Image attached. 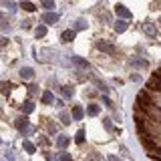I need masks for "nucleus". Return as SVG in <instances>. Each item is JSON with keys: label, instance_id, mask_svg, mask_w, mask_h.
Segmentation results:
<instances>
[{"label": "nucleus", "instance_id": "f257e3e1", "mask_svg": "<svg viewBox=\"0 0 161 161\" xmlns=\"http://www.w3.org/2000/svg\"><path fill=\"white\" fill-rule=\"evenodd\" d=\"M115 14L119 16V18L127 20V22H131V18H133V14H131V10H129V8H125V6H123V4H117V6H115Z\"/></svg>", "mask_w": 161, "mask_h": 161}, {"label": "nucleus", "instance_id": "f03ea898", "mask_svg": "<svg viewBox=\"0 0 161 161\" xmlns=\"http://www.w3.org/2000/svg\"><path fill=\"white\" fill-rule=\"evenodd\" d=\"M129 67H133V69H147V67H149V61H147V58H141V57H133L129 61Z\"/></svg>", "mask_w": 161, "mask_h": 161}, {"label": "nucleus", "instance_id": "7ed1b4c3", "mask_svg": "<svg viewBox=\"0 0 161 161\" xmlns=\"http://www.w3.org/2000/svg\"><path fill=\"white\" fill-rule=\"evenodd\" d=\"M97 48L103 50V53H107V54L115 53V44H111V42H107V40H97Z\"/></svg>", "mask_w": 161, "mask_h": 161}, {"label": "nucleus", "instance_id": "20e7f679", "mask_svg": "<svg viewBox=\"0 0 161 161\" xmlns=\"http://www.w3.org/2000/svg\"><path fill=\"white\" fill-rule=\"evenodd\" d=\"M57 20H58V14L53 12V10H46L44 14H42V22H44V24H54Z\"/></svg>", "mask_w": 161, "mask_h": 161}, {"label": "nucleus", "instance_id": "39448f33", "mask_svg": "<svg viewBox=\"0 0 161 161\" xmlns=\"http://www.w3.org/2000/svg\"><path fill=\"white\" fill-rule=\"evenodd\" d=\"M14 125H16V129H18L20 133H26V129L30 127V125H28V119H26V117H18Z\"/></svg>", "mask_w": 161, "mask_h": 161}, {"label": "nucleus", "instance_id": "423d86ee", "mask_svg": "<svg viewBox=\"0 0 161 161\" xmlns=\"http://www.w3.org/2000/svg\"><path fill=\"white\" fill-rule=\"evenodd\" d=\"M143 30L147 32V36H151V39H155V36H157V28H155V24L153 22H149V20H147L145 24H143Z\"/></svg>", "mask_w": 161, "mask_h": 161}, {"label": "nucleus", "instance_id": "0eeeda50", "mask_svg": "<svg viewBox=\"0 0 161 161\" xmlns=\"http://www.w3.org/2000/svg\"><path fill=\"white\" fill-rule=\"evenodd\" d=\"M69 143H71V139L67 137V135H58L57 137V147H61V149H65Z\"/></svg>", "mask_w": 161, "mask_h": 161}, {"label": "nucleus", "instance_id": "6e6552de", "mask_svg": "<svg viewBox=\"0 0 161 161\" xmlns=\"http://www.w3.org/2000/svg\"><path fill=\"white\" fill-rule=\"evenodd\" d=\"M99 113H101V109H99V105H97V103H91V105L87 107V115H91V117H97Z\"/></svg>", "mask_w": 161, "mask_h": 161}, {"label": "nucleus", "instance_id": "1a4fd4ad", "mask_svg": "<svg viewBox=\"0 0 161 161\" xmlns=\"http://www.w3.org/2000/svg\"><path fill=\"white\" fill-rule=\"evenodd\" d=\"M20 77L22 79H32L34 77V71H32L30 67H22V69H20Z\"/></svg>", "mask_w": 161, "mask_h": 161}, {"label": "nucleus", "instance_id": "9d476101", "mask_svg": "<svg viewBox=\"0 0 161 161\" xmlns=\"http://www.w3.org/2000/svg\"><path fill=\"white\" fill-rule=\"evenodd\" d=\"M71 117H73L75 121H80V119L85 117V109H83V107H75V109H73V115H71Z\"/></svg>", "mask_w": 161, "mask_h": 161}, {"label": "nucleus", "instance_id": "9b49d317", "mask_svg": "<svg viewBox=\"0 0 161 161\" xmlns=\"http://www.w3.org/2000/svg\"><path fill=\"white\" fill-rule=\"evenodd\" d=\"M42 103H44V105H53L54 103V95L50 91H44V93H42Z\"/></svg>", "mask_w": 161, "mask_h": 161}, {"label": "nucleus", "instance_id": "f8f14e48", "mask_svg": "<svg viewBox=\"0 0 161 161\" xmlns=\"http://www.w3.org/2000/svg\"><path fill=\"white\" fill-rule=\"evenodd\" d=\"M61 40L62 42H71V40H75V30H65L61 34Z\"/></svg>", "mask_w": 161, "mask_h": 161}, {"label": "nucleus", "instance_id": "ddd939ff", "mask_svg": "<svg viewBox=\"0 0 161 161\" xmlns=\"http://www.w3.org/2000/svg\"><path fill=\"white\" fill-rule=\"evenodd\" d=\"M113 26H115V30H117V32H125L127 28H129V24H127L125 20H117V22L113 24Z\"/></svg>", "mask_w": 161, "mask_h": 161}, {"label": "nucleus", "instance_id": "4468645a", "mask_svg": "<svg viewBox=\"0 0 161 161\" xmlns=\"http://www.w3.org/2000/svg\"><path fill=\"white\" fill-rule=\"evenodd\" d=\"M147 87H149V89H157V91H161V83H159V77H157V75H155V77L151 79L149 83H147Z\"/></svg>", "mask_w": 161, "mask_h": 161}, {"label": "nucleus", "instance_id": "2eb2a0df", "mask_svg": "<svg viewBox=\"0 0 161 161\" xmlns=\"http://www.w3.org/2000/svg\"><path fill=\"white\" fill-rule=\"evenodd\" d=\"M22 111H24V115H30V113L34 111V103H32V101H26V103L22 105Z\"/></svg>", "mask_w": 161, "mask_h": 161}, {"label": "nucleus", "instance_id": "dca6fc26", "mask_svg": "<svg viewBox=\"0 0 161 161\" xmlns=\"http://www.w3.org/2000/svg\"><path fill=\"white\" fill-rule=\"evenodd\" d=\"M87 26H89V22L83 20V18H79L77 22H75V28H77V30H87Z\"/></svg>", "mask_w": 161, "mask_h": 161}, {"label": "nucleus", "instance_id": "f3484780", "mask_svg": "<svg viewBox=\"0 0 161 161\" xmlns=\"http://www.w3.org/2000/svg\"><path fill=\"white\" fill-rule=\"evenodd\" d=\"M73 61L77 62V65L80 67V69H89V61H87V58H80V57H75Z\"/></svg>", "mask_w": 161, "mask_h": 161}, {"label": "nucleus", "instance_id": "a211bd4d", "mask_svg": "<svg viewBox=\"0 0 161 161\" xmlns=\"http://www.w3.org/2000/svg\"><path fill=\"white\" fill-rule=\"evenodd\" d=\"M44 34H46V26H44V24H42V26H36V28H34V36H36V39H42Z\"/></svg>", "mask_w": 161, "mask_h": 161}, {"label": "nucleus", "instance_id": "6ab92c4d", "mask_svg": "<svg viewBox=\"0 0 161 161\" xmlns=\"http://www.w3.org/2000/svg\"><path fill=\"white\" fill-rule=\"evenodd\" d=\"M20 8H22V10H26V12H34V4H32V2H26V0H24V2L22 4H20Z\"/></svg>", "mask_w": 161, "mask_h": 161}, {"label": "nucleus", "instance_id": "aec40b11", "mask_svg": "<svg viewBox=\"0 0 161 161\" xmlns=\"http://www.w3.org/2000/svg\"><path fill=\"white\" fill-rule=\"evenodd\" d=\"M61 93L65 95V99H71L73 97V87H61Z\"/></svg>", "mask_w": 161, "mask_h": 161}, {"label": "nucleus", "instance_id": "412c9836", "mask_svg": "<svg viewBox=\"0 0 161 161\" xmlns=\"http://www.w3.org/2000/svg\"><path fill=\"white\" fill-rule=\"evenodd\" d=\"M0 4H2V6H6L8 10H16V4L12 2V0H0Z\"/></svg>", "mask_w": 161, "mask_h": 161}, {"label": "nucleus", "instance_id": "4be33fe9", "mask_svg": "<svg viewBox=\"0 0 161 161\" xmlns=\"http://www.w3.org/2000/svg\"><path fill=\"white\" fill-rule=\"evenodd\" d=\"M24 151H26V153H34L36 151V147L32 145V141H24Z\"/></svg>", "mask_w": 161, "mask_h": 161}, {"label": "nucleus", "instance_id": "5701e85b", "mask_svg": "<svg viewBox=\"0 0 161 161\" xmlns=\"http://www.w3.org/2000/svg\"><path fill=\"white\" fill-rule=\"evenodd\" d=\"M75 141H77L79 145H80V143H85V129H79V133H77V137H75Z\"/></svg>", "mask_w": 161, "mask_h": 161}, {"label": "nucleus", "instance_id": "b1692460", "mask_svg": "<svg viewBox=\"0 0 161 161\" xmlns=\"http://www.w3.org/2000/svg\"><path fill=\"white\" fill-rule=\"evenodd\" d=\"M6 159H8V161H16V157H14V151H12V147H6Z\"/></svg>", "mask_w": 161, "mask_h": 161}, {"label": "nucleus", "instance_id": "393cba45", "mask_svg": "<svg viewBox=\"0 0 161 161\" xmlns=\"http://www.w3.org/2000/svg\"><path fill=\"white\" fill-rule=\"evenodd\" d=\"M42 6H44L46 10H53V8H54V0H42Z\"/></svg>", "mask_w": 161, "mask_h": 161}, {"label": "nucleus", "instance_id": "a878e982", "mask_svg": "<svg viewBox=\"0 0 161 161\" xmlns=\"http://www.w3.org/2000/svg\"><path fill=\"white\" fill-rule=\"evenodd\" d=\"M61 121L65 123V125H69V123L73 121V117H71V115H67V113H61Z\"/></svg>", "mask_w": 161, "mask_h": 161}, {"label": "nucleus", "instance_id": "bb28decb", "mask_svg": "<svg viewBox=\"0 0 161 161\" xmlns=\"http://www.w3.org/2000/svg\"><path fill=\"white\" fill-rule=\"evenodd\" d=\"M95 85H97V87H99V89H101V91H103V93H105V91H107V85H105V83H101V80H99V79H97V80H95Z\"/></svg>", "mask_w": 161, "mask_h": 161}, {"label": "nucleus", "instance_id": "cd10ccee", "mask_svg": "<svg viewBox=\"0 0 161 161\" xmlns=\"http://www.w3.org/2000/svg\"><path fill=\"white\" fill-rule=\"evenodd\" d=\"M101 99H103V103L107 105V107H111V109H113V103H111V101H109V97H107V95H103V97H101Z\"/></svg>", "mask_w": 161, "mask_h": 161}, {"label": "nucleus", "instance_id": "c85d7f7f", "mask_svg": "<svg viewBox=\"0 0 161 161\" xmlns=\"http://www.w3.org/2000/svg\"><path fill=\"white\" fill-rule=\"evenodd\" d=\"M61 161H73V157H71V155H67V153H62V155H61Z\"/></svg>", "mask_w": 161, "mask_h": 161}, {"label": "nucleus", "instance_id": "c756f323", "mask_svg": "<svg viewBox=\"0 0 161 161\" xmlns=\"http://www.w3.org/2000/svg\"><path fill=\"white\" fill-rule=\"evenodd\" d=\"M131 80H133V83H141V77H139V75H131Z\"/></svg>", "mask_w": 161, "mask_h": 161}, {"label": "nucleus", "instance_id": "7c9ffc66", "mask_svg": "<svg viewBox=\"0 0 161 161\" xmlns=\"http://www.w3.org/2000/svg\"><path fill=\"white\" fill-rule=\"evenodd\" d=\"M8 44V39L6 36H0V46H6Z\"/></svg>", "mask_w": 161, "mask_h": 161}, {"label": "nucleus", "instance_id": "2f4dec72", "mask_svg": "<svg viewBox=\"0 0 161 161\" xmlns=\"http://www.w3.org/2000/svg\"><path fill=\"white\" fill-rule=\"evenodd\" d=\"M103 123H105V127H107V129H109V131H113V129H111V119H105Z\"/></svg>", "mask_w": 161, "mask_h": 161}, {"label": "nucleus", "instance_id": "473e14b6", "mask_svg": "<svg viewBox=\"0 0 161 161\" xmlns=\"http://www.w3.org/2000/svg\"><path fill=\"white\" fill-rule=\"evenodd\" d=\"M0 18H2V12H0Z\"/></svg>", "mask_w": 161, "mask_h": 161}]
</instances>
